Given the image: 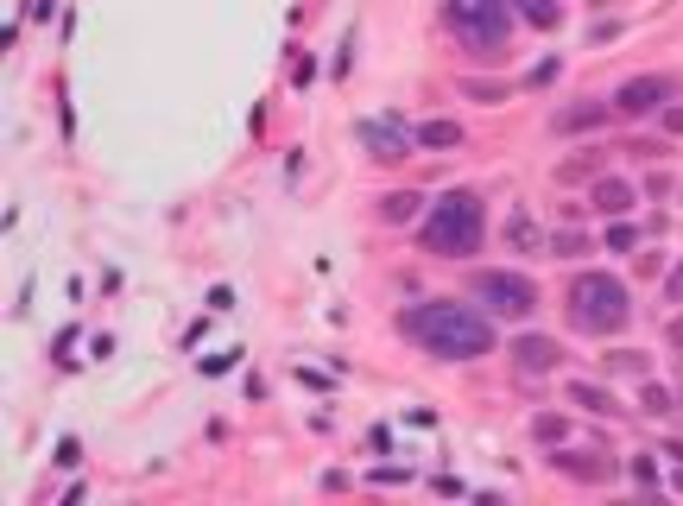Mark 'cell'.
<instances>
[{"label": "cell", "instance_id": "6da1fadb", "mask_svg": "<svg viewBox=\"0 0 683 506\" xmlns=\"http://www.w3.org/2000/svg\"><path fill=\"white\" fill-rule=\"evenodd\" d=\"M405 336H418L431 354L443 361H474L494 348V323L474 311V304H456V298H437V304H418L405 317Z\"/></svg>", "mask_w": 683, "mask_h": 506}, {"label": "cell", "instance_id": "7a4b0ae2", "mask_svg": "<svg viewBox=\"0 0 683 506\" xmlns=\"http://www.w3.org/2000/svg\"><path fill=\"white\" fill-rule=\"evenodd\" d=\"M481 235H488V209H481V196H474V190H449V196L424 215V228H418L424 253H443V260L474 253V247H481Z\"/></svg>", "mask_w": 683, "mask_h": 506}, {"label": "cell", "instance_id": "3957f363", "mask_svg": "<svg viewBox=\"0 0 683 506\" xmlns=\"http://www.w3.org/2000/svg\"><path fill=\"white\" fill-rule=\"evenodd\" d=\"M627 317H633V304H627V285L613 272H576L570 278V323L576 329L607 336V329H621Z\"/></svg>", "mask_w": 683, "mask_h": 506}, {"label": "cell", "instance_id": "277c9868", "mask_svg": "<svg viewBox=\"0 0 683 506\" xmlns=\"http://www.w3.org/2000/svg\"><path fill=\"white\" fill-rule=\"evenodd\" d=\"M449 32L468 51H500L506 45V20H513V0H443Z\"/></svg>", "mask_w": 683, "mask_h": 506}, {"label": "cell", "instance_id": "5b68a950", "mask_svg": "<svg viewBox=\"0 0 683 506\" xmlns=\"http://www.w3.org/2000/svg\"><path fill=\"white\" fill-rule=\"evenodd\" d=\"M474 298L500 317H531L538 311V285L525 272H474Z\"/></svg>", "mask_w": 683, "mask_h": 506}, {"label": "cell", "instance_id": "8992f818", "mask_svg": "<svg viewBox=\"0 0 683 506\" xmlns=\"http://www.w3.org/2000/svg\"><path fill=\"white\" fill-rule=\"evenodd\" d=\"M355 139L374 153V159H405L418 146V127H405V120H386V114H374V120H361L355 127Z\"/></svg>", "mask_w": 683, "mask_h": 506}, {"label": "cell", "instance_id": "52a82bcc", "mask_svg": "<svg viewBox=\"0 0 683 506\" xmlns=\"http://www.w3.org/2000/svg\"><path fill=\"white\" fill-rule=\"evenodd\" d=\"M664 95H671V83H664V77H639V83H627L621 95H613L607 108H613V114H646V108H658Z\"/></svg>", "mask_w": 683, "mask_h": 506}, {"label": "cell", "instance_id": "ba28073f", "mask_svg": "<svg viewBox=\"0 0 683 506\" xmlns=\"http://www.w3.org/2000/svg\"><path fill=\"white\" fill-rule=\"evenodd\" d=\"M513 361H519V374H551L557 368V342L551 336H519L513 342Z\"/></svg>", "mask_w": 683, "mask_h": 506}, {"label": "cell", "instance_id": "9c48e42d", "mask_svg": "<svg viewBox=\"0 0 683 506\" xmlns=\"http://www.w3.org/2000/svg\"><path fill=\"white\" fill-rule=\"evenodd\" d=\"M595 209L627 215V209H633V184H627V178H601V184H595Z\"/></svg>", "mask_w": 683, "mask_h": 506}, {"label": "cell", "instance_id": "30bf717a", "mask_svg": "<svg viewBox=\"0 0 683 506\" xmlns=\"http://www.w3.org/2000/svg\"><path fill=\"white\" fill-rule=\"evenodd\" d=\"M595 120H607V108H601V102H588V108H564L551 127H557V133H582V127H595Z\"/></svg>", "mask_w": 683, "mask_h": 506}, {"label": "cell", "instance_id": "8fae6325", "mask_svg": "<svg viewBox=\"0 0 683 506\" xmlns=\"http://www.w3.org/2000/svg\"><path fill=\"white\" fill-rule=\"evenodd\" d=\"M570 405H582V411H621L601 386H588V380H570Z\"/></svg>", "mask_w": 683, "mask_h": 506}, {"label": "cell", "instance_id": "7c38bea8", "mask_svg": "<svg viewBox=\"0 0 683 506\" xmlns=\"http://www.w3.org/2000/svg\"><path fill=\"white\" fill-rule=\"evenodd\" d=\"M418 146H462V127L456 120H424L418 127Z\"/></svg>", "mask_w": 683, "mask_h": 506}, {"label": "cell", "instance_id": "4fadbf2b", "mask_svg": "<svg viewBox=\"0 0 683 506\" xmlns=\"http://www.w3.org/2000/svg\"><path fill=\"white\" fill-rule=\"evenodd\" d=\"M513 7H519L531 26H557V20H564V7H557V0H513Z\"/></svg>", "mask_w": 683, "mask_h": 506}, {"label": "cell", "instance_id": "5bb4252c", "mask_svg": "<svg viewBox=\"0 0 683 506\" xmlns=\"http://www.w3.org/2000/svg\"><path fill=\"white\" fill-rule=\"evenodd\" d=\"M418 215V190H392L386 196V222H412Z\"/></svg>", "mask_w": 683, "mask_h": 506}, {"label": "cell", "instance_id": "9a60e30c", "mask_svg": "<svg viewBox=\"0 0 683 506\" xmlns=\"http://www.w3.org/2000/svg\"><path fill=\"white\" fill-rule=\"evenodd\" d=\"M607 374H646V354H607Z\"/></svg>", "mask_w": 683, "mask_h": 506}, {"label": "cell", "instance_id": "2e32d148", "mask_svg": "<svg viewBox=\"0 0 683 506\" xmlns=\"http://www.w3.org/2000/svg\"><path fill=\"white\" fill-rule=\"evenodd\" d=\"M531 430H538V437H544V444H557V437H564V418H557V411H544V418H538Z\"/></svg>", "mask_w": 683, "mask_h": 506}, {"label": "cell", "instance_id": "e0dca14e", "mask_svg": "<svg viewBox=\"0 0 683 506\" xmlns=\"http://www.w3.org/2000/svg\"><path fill=\"white\" fill-rule=\"evenodd\" d=\"M639 399H646V411H671V393H664L658 380H646V393H639Z\"/></svg>", "mask_w": 683, "mask_h": 506}, {"label": "cell", "instance_id": "ac0fdd59", "mask_svg": "<svg viewBox=\"0 0 683 506\" xmlns=\"http://www.w3.org/2000/svg\"><path fill=\"white\" fill-rule=\"evenodd\" d=\"M607 247H613V253H627V247H633V228H627V222H613V228H607Z\"/></svg>", "mask_w": 683, "mask_h": 506}, {"label": "cell", "instance_id": "d6986e66", "mask_svg": "<svg viewBox=\"0 0 683 506\" xmlns=\"http://www.w3.org/2000/svg\"><path fill=\"white\" fill-rule=\"evenodd\" d=\"M77 462H83V450H77L70 437H63V444H57V469H77Z\"/></svg>", "mask_w": 683, "mask_h": 506}, {"label": "cell", "instance_id": "ffe728a7", "mask_svg": "<svg viewBox=\"0 0 683 506\" xmlns=\"http://www.w3.org/2000/svg\"><path fill=\"white\" fill-rule=\"evenodd\" d=\"M506 235H513V247H525V241H531V222H525V215H513V222H506Z\"/></svg>", "mask_w": 683, "mask_h": 506}, {"label": "cell", "instance_id": "44dd1931", "mask_svg": "<svg viewBox=\"0 0 683 506\" xmlns=\"http://www.w3.org/2000/svg\"><path fill=\"white\" fill-rule=\"evenodd\" d=\"M664 298H671V304H683V266L671 272V285H664Z\"/></svg>", "mask_w": 683, "mask_h": 506}]
</instances>
